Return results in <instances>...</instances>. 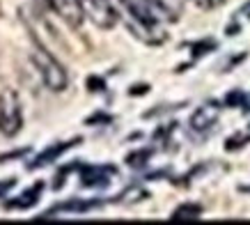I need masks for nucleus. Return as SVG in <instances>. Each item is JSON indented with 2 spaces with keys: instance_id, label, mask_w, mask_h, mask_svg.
Wrapping results in <instances>:
<instances>
[{
  "instance_id": "obj_12",
  "label": "nucleus",
  "mask_w": 250,
  "mask_h": 225,
  "mask_svg": "<svg viewBox=\"0 0 250 225\" xmlns=\"http://www.w3.org/2000/svg\"><path fill=\"white\" fill-rule=\"evenodd\" d=\"M149 157H152V150H138V152H131L129 157H126V163L131 165V168H143L147 161H149Z\"/></svg>"
},
{
  "instance_id": "obj_17",
  "label": "nucleus",
  "mask_w": 250,
  "mask_h": 225,
  "mask_svg": "<svg viewBox=\"0 0 250 225\" xmlns=\"http://www.w3.org/2000/svg\"><path fill=\"white\" fill-rule=\"evenodd\" d=\"M246 12H248V16H250V5H248V7H246Z\"/></svg>"
},
{
  "instance_id": "obj_14",
  "label": "nucleus",
  "mask_w": 250,
  "mask_h": 225,
  "mask_svg": "<svg viewBox=\"0 0 250 225\" xmlns=\"http://www.w3.org/2000/svg\"><path fill=\"white\" fill-rule=\"evenodd\" d=\"M28 147H25V150H16V152H12V154H2V157H0V163H7V161H12V158H21V157H25V154H28Z\"/></svg>"
},
{
  "instance_id": "obj_2",
  "label": "nucleus",
  "mask_w": 250,
  "mask_h": 225,
  "mask_svg": "<svg viewBox=\"0 0 250 225\" xmlns=\"http://www.w3.org/2000/svg\"><path fill=\"white\" fill-rule=\"evenodd\" d=\"M32 62H35L37 74L42 76V81H44V85L48 88V90H51V92L67 90V85H69L67 69L58 62V58H53V55L46 51V48L37 46V48L32 51Z\"/></svg>"
},
{
  "instance_id": "obj_16",
  "label": "nucleus",
  "mask_w": 250,
  "mask_h": 225,
  "mask_svg": "<svg viewBox=\"0 0 250 225\" xmlns=\"http://www.w3.org/2000/svg\"><path fill=\"white\" fill-rule=\"evenodd\" d=\"M241 108L246 112H250V92L248 94H246V92H243V99H241Z\"/></svg>"
},
{
  "instance_id": "obj_15",
  "label": "nucleus",
  "mask_w": 250,
  "mask_h": 225,
  "mask_svg": "<svg viewBox=\"0 0 250 225\" xmlns=\"http://www.w3.org/2000/svg\"><path fill=\"white\" fill-rule=\"evenodd\" d=\"M193 2L202 9H213V7H218V5H223V0H193Z\"/></svg>"
},
{
  "instance_id": "obj_3",
  "label": "nucleus",
  "mask_w": 250,
  "mask_h": 225,
  "mask_svg": "<svg viewBox=\"0 0 250 225\" xmlns=\"http://www.w3.org/2000/svg\"><path fill=\"white\" fill-rule=\"evenodd\" d=\"M23 127V108L21 99L12 88H5L0 92V134L12 138Z\"/></svg>"
},
{
  "instance_id": "obj_5",
  "label": "nucleus",
  "mask_w": 250,
  "mask_h": 225,
  "mask_svg": "<svg viewBox=\"0 0 250 225\" xmlns=\"http://www.w3.org/2000/svg\"><path fill=\"white\" fill-rule=\"evenodd\" d=\"M46 2H48L55 14L60 16L69 28H74V30H78V28L83 25V21L87 19V16H85V9H83V0H46Z\"/></svg>"
},
{
  "instance_id": "obj_6",
  "label": "nucleus",
  "mask_w": 250,
  "mask_h": 225,
  "mask_svg": "<svg viewBox=\"0 0 250 225\" xmlns=\"http://www.w3.org/2000/svg\"><path fill=\"white\" fill-rule=\"evenodd\" d=\"M218 117H220V106L216 104V101H207V104H202L190 115L188 127H190V131H195V134H205V131H209L211 127H216Z\"/></svg>"
},
{
  "instance_id": "obj_1",
  "label": "nucleus",
  "mask_w": 250,
  "mask_h": 225,
  "mask_svg": "<svg viewBox=\"0 0 250 225\" xmlns=\"http://www.w3.org/2000/svg\"><path fill=\"white\" fill-rule=\"evenodd\" d=\"M120 5L129 12V16L138 25V30L149 32V44H159L166 39V35L161 30V23L167 19H174V16L170 14V9L163 0H120Z\"/></svg>"
},
{
  "instance_id": "obj_9",
  "label": "nucleus",
  "mask_w": 250,
  "mask_h": 225,
  "mask_svg": "<svg viewBox=\"0 0 250 225\" xmlns=\"http://www.w3.org/2000/svg\"><path fill=\"white\" fill-rule=\"evenodd\" d=\"M42 188H44V184H35V186H30L28 191H23L16 200H9L7 209H30V207H35L39 200V195H42Z\"/></svg>"
},
{
  "instance_id": "obj_10",
  "label": "nucleus",
  "mask_w": 250,
  "mask_h": 225,
  "mask_svg": "<svg viewBox=\"0 0 250 225\" xmlns=\"http://www.w3.org/2000/svg\"><path fill=\"white\" fill-rule=\"evenodd\" d=\"M99 200H69V202H62V204H55L53 209L48 211V214H85V211L94 209L99 207Z\"/></svg>"
},
{
  "instance_id": "obj_7",
  "label": "nucleus",
  "mask_w": 250,
  "mask_h": 225,
  "mask_svg": "<svg viewBox=\"0 0 250 225\" xmlns=\"http://www.w3.org/2000/svg\"><path fill=\"white\" fill-rule=\"evenodd\" d=\"M117 175L113 165H83L81 168V184L85 188H104Z\"/></svg>"
},
{
  "instance_id": "obj_8",
  "label": "nucleus",
  "mask_w": 250,
  "mask_h": 225,
  "mask_svg": "<svg viewBox=\"0 0 250 225\" xmlns=\"http://www.w3.org/2000/svg\"><path fill=\"white\" fill-rule=\"evenodd\" d=\"M78 143H81V138H71V140H64V143L51 145V147H46L42 154H37V157L32 158V163L28 165V168H30V170H37V168H44V165L53 163V161H58L64 152L71 150V147H74V145H78Z\"/></svg>"
},
{
  "instance_id": "obj_13",
  "label": "nucleus",
  "mask_w": 250,
  "mask_h": 225,
  "mask_svg": "<svg viewBox=\"0 0 250 225\" xmlns=\"http://www.w3.org/2000/svg\"><path fill=\"white\" fill-rule=\"evenodd\" d=\"M248 140H250V134H234L232 138H228V143H225V150H228V152L241 150L243 145H248Z\"/></svg>"
},
{
  "instance_id": "obj_11",
  "label": "nucleus",
  "mask_w": 250,
  "mask_h": 225,
  "mask_svg": "<svg viewBox=\"0 0 250 225\" xmlns=\"http://www.w3.org/2000/svg\"><path fill=\"white\" fill-rule=\"evenodd\" d=\"M200 216H202V207L195 202H186L182 207H177L170 218H172L174 223H182V221H197Z\"/></svg>"
},
{
  "instance_id": "obj_4",
  "label": "nucleus",
  "mask_w": 250,
  "mask_h": 225,
  "mask_svg": "<svg viewBox=\"0 0 250 225\" xmlns=\"http://www.w3.org/2000/svg\"><path fill=\"white\" fill-rule=\"evenodd\" d=\"M83 9L85 16L101 30H110L120 21V14L115 9L113 0H83Z\"/></svg>"
}]
</instances>
